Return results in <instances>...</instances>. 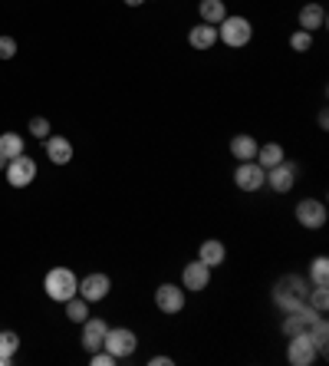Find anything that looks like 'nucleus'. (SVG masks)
<instances>
[{
  "mask_svg": "<svg viewBox=\"0 0 329 366\" xmlns=\"http://www.w3.org/2000/svg\"><path fill=\"white\" fill-rule=\"evenodd\" d=\"M43 290H47L50 300L66 304L69 297H76V290H79V278H76L69 268H53L47 278H43Z\"/></svg>",
  "mask_w": 329,
  "mask_h": 366,
  "instance_id": "nucleus-1",
  "label": "nucleus"
},
{
  "mask_svg": "<svg viewBox=\"0 0 329 366\" xmlns=\"http://www.w3.org/2000/svg\"><path fill=\"white\" fill-rule=\"evenodd\" d=\"M254 37V27L247 17H224L217 23V40H224L227 47H247Z\"/></svg>",
  "mask_w": 329,
  "mask_h": 366,
  "instance_id": "nucleus-2",
  "label": "nucleus"
},
{
  "mask_svg": "<svg viewBox=\"0 0 329 366\" xmlns=\"http://www.w3.org/2000/svg\"><path fill=\"white\" fill-rule=\"evenodd\" d=\"M135 347H139V337H135L132 330H125V327H109V330H105L103 350H109L115 360L132 357V353H135Z\"/></svg>",
  "mask_w": 329,
  "mask_h": 366,
  "instance_id": "nucleus-3",
  "label": "nucleus"
},
{
  "mask_svg": "<svg viewBox=\"0 0 329 366\" xmlns=\"http://www.w3.org/2000/svg\"><path fill=\"white\" fill-rule=\"evenodd\" d=\"M316 357H320V350H316V343L310 340L306 330L296 333V337H290V343H287V360H290L293 366H313Z\"/></svg>",
  "mask_w": 329,
  "mask_h": 366,
  "instance_id": "nucleus-4",
  "label": "nucleus"
},
{
  "mask_svg": "<svg viewBox=\"0 0 329 366\" xmlns=\"http://www.w3.org/2000/svg\"><path fill=\"white\" fill-rule=\"evenodd\" d=\"M7 185H13V188H27L33 178H37V162L33 159H27V155H17V159H10L7 162Z\"/></svg>",
  "mask_w": 329,
  "mask_h": 366,
  "instance_id": "nucleus-5",
  "label": "nucleus"
},
{
  "mask_svg": "<svg viewBox=\"0 0 329 366\" xmlns=\"http://www.w3.org/2000/svg\"><path fill=\"white\" fill-rule=\"evenodd\" d=\"M234 185L241 192H257L267 185V172H263L257 162H241L234 168Z\"/></svg>",
  "mask_w": 329,
  "mask_h": 366,
  "instance_id": "nucleus-6",
  "label": "nucleus"
},
{
  "mask_svg": "<svg viewBox=\"0 0 329 366\" xmlns=\"http://www.w3.org/2000/svg\"><path fill=\"white\" fill-rule=\"evenodd\" d=\"M296 222H300L303 228H310V231L323 228V224H326V205L316 202V198H303V202L296 205Z\"/></svg>",
  "mask_w": 329,
  "mask_h": 366,
  "instance_id": "nucleus-7",
  "label": "nucleus"
},
{
  "mask_svg": "<svg viewBox=\"0 0 329 366\" xmlns=\"http://www.w3.org/2000/svg\"><path fill=\"white\" fill-rule=\"evenodd\" d=\"M207 284H211V268H207L204 261L197 258V261H191V264H185V270H181V287L201 294Z\"/></svg>",
  "mask_w": 329,
  "mask_h": 366,
  "instance_id": "nucleus-8",
  "label": "nucleus"
},
{
  "mask_svg": "<svg viewBox=\"0 0 329 366\" xmlns=\"http://www.w3.org/2000/svg\"><path fill=\"white\" fill-rule=\"evenodd\" d=\"M267 185H270L273 192L287 195V192L293 188V185H296V165L283 159L280 165H273V168H267Z\"/></svg>",
  "mask_w": 329,
  "mask_h": 366,
  "instance_id": "nucleus-9",
  "label": "nucleus"
},
{
  "mask_svg": "<svg viewBox=\"0 0 329 366\" xmlns=\"http://www.w3.org/2000/svg\"><path fill=\"white\" fill-rule=\"evenodd\" d=\"M155 307L161 314H181L185 310V290H178V284H161L155 290Z\"/></svg>",
  "mask_w": 329,
  "mask_h": 366,
  "instance_id": "nucleus-10",
  "label": "nucleus"
},
{
  "mask_svg": "<svg viewBox=\"0 0 329 366\" xmlns=\"http://www.w3.org/2000/svg\"><path fill=\"white\" fill-rule=\"evenodd\" d=\"M109 287H112V280L105 278V274H89V278L79 280V297L89 300V304H96V300H105L109 297Z\"/></svg>",
  "mask_w": 329,
  "mask_h": 366,
  "instance_id": "nucleus-11",
  "label": "nucleus"
},
{
  "mask_svg": "<svg viewBox=\"0 0 329 366\" xmlns=\"http://www.w3.org/2000/svg\"><path fill=\"white\" fill-rule=\"evenodd\" d=\"M105 330H109V324H105L103 317H86V320H83V347L89 350V353L103 350Z\"/></svg>",
  "mask_w": 329,
  "mask_h": 366,
  "instance_id": "nucleus-12",
  "label": "nucleus"
},
{
  "mask_svg": "<svg viewBox=\"0 0 329 366\" xmlns=\"http://www.w3.org/2000/svg\"><path fill=\"white\" fill-rule=\"evenodd\" d=\"M43 145H47V159L53 165L73 162V142H69V139H63V135H47Z\"/></svg>",
  "mask_w": 329,
  "mask_h": 366,
  "instance_id": "nucleus-13",
  "label": "nucleus"
},
{
  "mask_svg": "<svg viewBox=\"0 0 329 366\" xmlns=\"http://www.w3.org/2000/svg\"><path fill=\"white\" fill-rule=\"evenodd\" d=\"M188 43L195 50H211L217 43V27H214V23H204V20H201L197 27H191Z\"/></svg>",
  "mask_w": 329,
  "mask_h": 366,
  "instance_id": "nucleus-14",
  "label": "nucleus"
},
{
  "mask_svg": "<svg viewBox=\"0 0 329 366\" xmlns=\"http://www.w3.org/2000/svg\"><path fill=\"white\" fill-rule=\"evenodd\" d=\"M326 27V10L320 7V4H306V7L300 10V30H306V33H316V30Z\"/></svg>",
  "mask_w": 329,
  "mask_h": 366,
  "instance_id": "nucleus-15",
  "label": "nucleus"
},
{
  "mask_svg": "<svg viewBox=\"0 0 329 366\" xmlns=\"http://www.w3.org/2000/svg\"><path fill=\"white\" fill-rule=\"evenodd\" d=\"M231 155H234L237 162H254V155H257V139H254V135H247V132L234 135V139H231Z\"/></svg>",
  "mask_w": 329,
  "mask_h": 366,
  "instance_id": "nucleus-16",
  "label": "nucleus"
},
{
  "mask_svg": "<svg viewBox=\"0 0 329 366\" xmlns=\"http://www.w3.org/2000/svg\"><path fill=\"white\" fill-rule=\"evenodd\" d=\"M197 258L204 261L207 268H217V264H224V258H227V248L217 238H207L201 248H197Z\"/></svg>",
  "mask_w": 329,
  "mask_h": 366,
  "instance_id": "nucleus-17",
  "label": "nucleus"
},
{
  "mask_svg": "<svg viewBox=\"0 0 329 366\" xmlns=\"http://www.w3.org/2000/svg\"><path fill=\"white\" fill-rule=\"evenodd\" d=\"M254 159H257V165H260L263 172H267V168H273V165H280L287 155H283V145L267 142V145H260V149H257Z\"/></svg>",
  "mask_w": 329,
  "mask_h": 366,
  "instance_id": "nucleus-18",
  "label": "nucleus"
},
{
  "mask_svg": "<svg viewBox=\"0 0 329 366\" xmlns=\"http://www.w3.org/2000/svg\"><path fill=\"white\" fill-rule=\"evenodd\" d=\"M197 13H201V20L204 23H221V20L227 17V7H224V0H201L197 4Z\"/></svg>",
  "mask_w": 329,
  "mask_h": 366,
  "instance_id": "nucleus-19",
  "label": "nucleus"
},
{
  "mask_svg": "<svg viewBox=\"0 0 329 366\" xmlns=\"http://www.w3.org/2000/svg\"><path fill=\"white\" fill-rule=\"evenodd\" d=\"M306 333H310V340L313 343H316V350H320V357H326V343H329V324L323 317H316L310 324V330H306Z\"/></svg>",
  "mask_w": 329,
  "mask_h": 366,
  "instance_id": "nucleus-20",
  "label": "nucleus"
},
{
  "mask_svg": "<svg viewBox=\"0 0 329 366\" xmlns=\"http://www.w3.org/2000/svg\"><path fill=\"white\" fill-rule=\"evenodd\" d=\"M17 350H20V337L13 333V330H4V333H0V363L7 366Z\"/></svg>",
  "mask_w": 329,
  "mask_h": 366,
  "instance_id": "nucleus-21",
  "label": "nucleus"
},
{
  "mask_svg": "<svg viewBox=\"0 0 329 366\" xmlns=\"http://www.w3.org/2000/svg\"><path fill=\"white\" fill-rule=\"evenodd\" d=\"M0 155H7V159L23 155V139H20L17 132H4L0 135Z\"/></svg>",
  "mask_w": 329,
  "mask_h": 366,
  "instance_id": "nucleus-22",
  "label": "nucleus"
},
{
  "mask_svg": "<svg viewBox=\"0 0 329 366\" xmlns=\"http://www.w3.org/2000/svg\"><path fill=\"white\" fill-rule=\"evenodd\" d=\"M66 317L73 320V324H83V320L89 317V300L69 297V300H66Z\"/></svg>",
  "mask_w": 329,
  "mask_h": 366,
  "instance_id": "nucleus-23",
  "label": "nucleus"
},
{
  "mask_svg": "<svg viewBox=\"0 0 329 366\" xmlns=\"http://www.w3.org/2000/svg\"><path fill=\"white\" fill-rule=\"evenodd\" d=\"M306 304H310V307H316L320 314H326V307H329L326 284H316V290H310V294H306Z\"/></svg>",
  "mask_w": 329,
  "mask_h": 366,
  "instance_id": "nucleus-24",
  "label": "nucleus"
},
{
  "mask_svg": "<svg viewBox=\"0 0 329 366\" xmlns=\"http://www.w3.org/2000/svg\"><path fill=\"white\" fill-rule=\"evenodd\" d=\"M310 280H313V284H326V280H329V258H323V254H320V258L313 261V264H310Z\"/></svg>",
  "mask_w": 329,
  "mask_h": 366,
  "instance_id": "nucleus-25",
  "label": "nucleus"
},
{
  "mask_svg": "<svg viewBox=\"0 0 329 366\" xmlns=\"http://www.w3.org/2000/svg\"><path fill=\"white\" fill-rule=\"evenodd\" d=\"M290 47L296 50V53H306V50L313 47V33H306V30H296L290 37Z\"/></svg>",
  "mask_w": 329,
  "mask_h": 366,
  "instance_id": "nucleus-26",
  "label": "nucleus"
},
{
  "mask_svg": "<svg viewBox=\"0 0 329 366\" xmlns=\"http://www.w3.org/2000/svg\"><path fill=\"white\" fill-rule=\"evenodd\" d=\"M30 132H33V135H37V139H40V142H43V139H47V135H50V122H47V119H43V116L30 119Z\"/></svg>",
  "mask_w": 329,
  "mask_h": 366,
  "instance_id": "nucleus-27",
  "label": "nucleus"
},
{
  "mask_svg": "<svg viewBox=\"0 0 329 366\" xmlns=\"http://www.w3.org/2000/svg\"><path fill=\"white\" fill-rule=\"evenodd\" d=\"M17 53V40L13 37H0V59H10Z\"/></svg>",
  "mask_w": 329,
  "mask_h": 366,
  "instance_id": "nucleus-28",
  "label": "nucleus"
},
{
  "mask_svg": "<svg viewBox=\"0 0 329 366\" xmlns=\"http://www.w3.org/2000/svg\"><path fill=\"white\" fill-rule=\"evenodd\" d=\"M115 363H119V360H115L109 350H96L93 353V366H115Z\"/></svg>",
  "mask_w": 329,
  "mask_h": 366,
  "instance_id": "nucleus-29",
  "label": "nucleus"
},
{
  "mask_svg": "<svg viewBox=\"0 0 329 366\" xmlns=\"http://www.w3.org/2000/svg\"><path fill=\"white\" fill-rule=\"evenodd\" d=\"M171 363H175L171 357H151L149 360V366H171Z\"/></svg>",
  "mask_w": 329,
  "mask_h": 366,
  "instance_id": "nucleus-30",
  "label": "nucleus"
},
{
  "mask_svg": "<svg viewBox=\"0 0 329 366\" xmlns=\"http://www.w3.org/2000/svg\"><path fill=\"white\" fill-rule=\"evenodd\" d=\"M125 4H129V7H142V4H145V0H125Z\"/></svg>",
  "mask_w": 329,
  "mask_h": 366,
  "instance_id": "nucleus-31",
  "label": "nucleus"
},
{
  "mask_svg": "<svg viewBox=\"0 0 329 366\" xmlns=\"http://www.w3.org/2000/svg\"><path fill=\"white\" fill-rule=\"evenodd\" d=\"M7 162H10L7 155H0V168H7Z\"/></svg>",
  "mask_w": 329,
  "mask_h": 366,
  "instance_id": "nucleus-32",
  "label": "nucleus"
}]
</instances>
